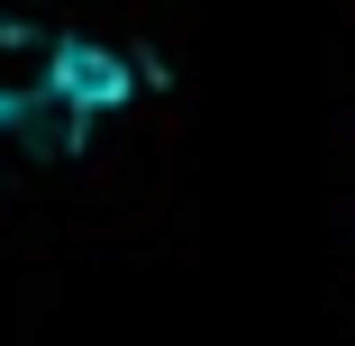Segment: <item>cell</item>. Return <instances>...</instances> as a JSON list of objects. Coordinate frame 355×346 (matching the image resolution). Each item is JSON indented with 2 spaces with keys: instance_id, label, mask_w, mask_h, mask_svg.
<instances>
[{
  "instance_id": "1",
  "label": "cell",
  "mask_w": 355,
  "mask_h": 346,
  "mask_svg": "<svg viewBox=\"0 0 355 346\" xmlns=\"http://www.w3.org/2000/svg\"><path fill=\"white\" fill-rule=\"evenodd\" d=\"M37 83H46L64 110H83V119H110V110H128V101H137V64H128L119 46H92V37H55Z\"/></svg>"
}]
</instances>
